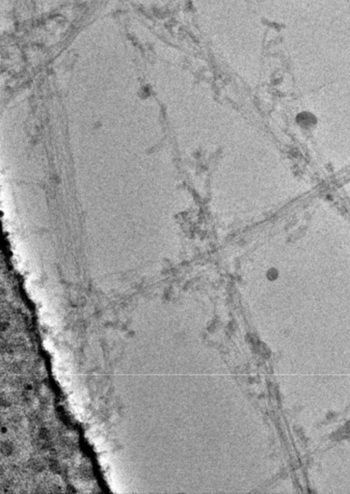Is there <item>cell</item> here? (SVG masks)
I'll list each match as a JSON object with an SVG mask.
<instances>
[{
    "instance_id": "1",
    "label": "cell",
    "mask_w": 350,
    "mask_h": 494,
    "mask_svg": "<svg viewBox=\"0 0 350 494\" xmlns=\"http://www.w3.org/2000/svg\"><path fill=\"white\" fill-rule=\"evenodd\" d=\"M295 122L302 129H311L316 126L317 118L312 112L302 111L296 115Z\"/></svg>"
},
{
    "instance_id": "2",
    "label": "cell",
    "mask_w": 350,
    "mask_h": 494,
    "mask_svg": "<svg viewBox=\"0 0 350 494\" xmlns=\"http://www.w3.org/2000/svg\"><path fill=\"white\" fill-rule=\"evenodd\" d=\"M266 277L269 281H275L279 277V271L275 267H270L266 272Z\"/></svg>"
}]
</instances>
